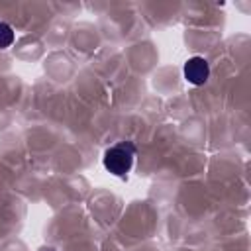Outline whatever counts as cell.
<instances>
[{
    "label": "cell",
    "mask_w": 251,
    "mask_h": 251,
    "mask_svg": "<svg viewBox=\"0 0 251 251\" xmlns=\"http://www.w3.org/2000/svg\"><path fill=\"white\" fill-rule=\"evenodd\" d=\"M133 159H135V145L131 141H120L104 151L102 165L112 175L126 176L133 167Z\"/></svg>",
    "instance_id": "obj_1"
},
{
    "label": "cell",
    "mask_w": 251,
    "mask_h": 251,
    "mask_svg": "<svg viewBox=\"0 0 251 251\" xmlns=\"http://www.w3.org/2000/svg\"><path fill=\"white\" fill-rule=\"evenodd\" d=\"M184 78L190 82V84H196V86H200V84H204L206 80H208V76H210V65H208V61L204 59V57H190L186 63H184Z\"/></svg>",
    "instance_id": "obj_2"
},
{
    "label": "cell",
    "mask_w": 251,
    "mask_h": 251,
    "mask_svg": "<svg viewBox=\"0 0 251 251\" xmlns=\"http://www.w3.org/2000/svg\"><path fill=\"white\" fill-rule=\"evenodd\" d=\"M14 43V29L6 22H0V49H6Z\"/></svg>",
    "instance_id": "obj_3"
}]
</instances>
